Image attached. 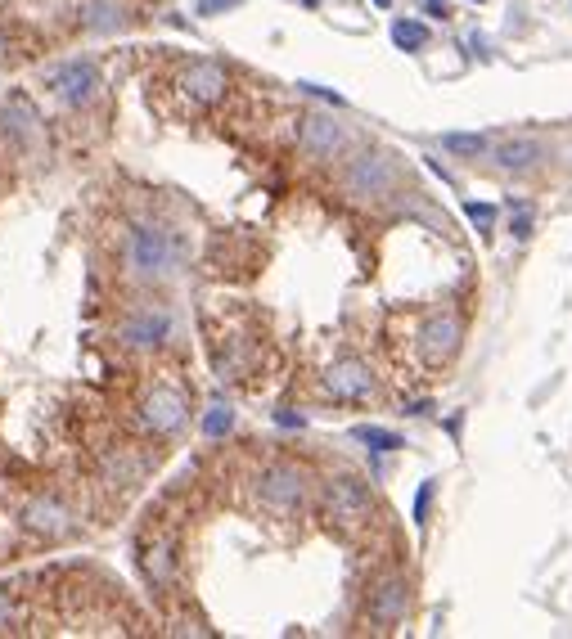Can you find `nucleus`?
Masks as SVG:
<instances>
[{"mask_svg":"<svg viewBox=\"0 0 572 639\" xmlns=\"http://www.w3.org/2000/svg\"><path fill=\"white\" fill-rule=\"evenodd\" d=\"M320 513L334 531L343 536H356L374 522V495L361 477H329L325 491H320Z\"/></svg>","mask_w":572,"mask_h":639,"instance_id":"1","label":"nucleus"},{"mask_svg":"<svg viewBox=\"0 0 572 639\" xmlns=\"http://www.w3.org/2000/svg\"><path fill=\"white\" fill-rule=\"evenodd\" d=\"M302 500H307V468L289 464V459H275L257 473V504L266 513H298Z\"/></svg>","mask_w":572,"mask_h":639,"instance_id":"2","label":"nucleus"},{"mask_svg":"<svg viewBox=\"0 0 572 639\" xmlns=\"http://www.w3.org/2000/svg\"><path fill=\"white\" fill-rule=\"evenodd\" d=\"M127 257H131V266H136V275L167 279L176 270L181 248H176V239L167 230H158V225H136V230H131V243H127Z\"/></svg>","mask_w":572,"mask_h":639,"instance_id":"3","label":"nucleus"},{"mask_svg":"<svg viewBox=\"0 0 572 639\" xmlns=\"http://www.w3.org/2000/svg\"><path fill=\"white\" fill-rule=\"evenodd\" d=\"M392 185H397V162H392V153H361V158H352L343 171V189L352 198H361V203H374V198L392 194Z\"/></svg>","mask_w":572,"mask_h":639,"instance_id":"4","label":"nucleus"},{"mask_svg":"<svg viewBox=\"0 0 572 639\" xmlns=\"http://www.w3.org/2000/svg\"><path fill=\"white\" fill-rule=\"evenodd\" d=\"M185 414H190V401H185V392L176 383H154V392L140 401V423L154 437H172L185 423Z\"/></svg>","mask_w":572,"mask_h":639,"instance_id":"5","label":"nucleus"},{"mask_svg":"<svg viewBox=\"0 0 572 639\" xmlns=\"http://www.w3.org/2000/svg\"><path fill=\"white\" fill-rule=\"evenodd\" d=\"M460 338H464V324L455 311H437L424 320V329H419V356H424L428 369H442L455 360V351H460Z\"/></svg>","mask_w":572,"mask_h":639,"instance_id":"6","label":"nucleus"},{"mask_svg":"<svg viewBox=\"0 0 572 639\" xmlns=\"http://www.w3.org/2000/svg\"><path fill=\"white\" fill-rule=\"evenodd\" d=\"M410 612V585L406 576H383L379 585L370 590V603H365V617H370L374 630H392L401 626Z\"/></svg>","mask_w":572,"mask_h":639,"instance_id":"7","label":"nucleus"},{"mask_svg":"<svg viewBox=\"0 0 572 639\" xmlns=\"http://www.w3.org/2000/svg\"><path fill=\"white\" fill-rule=\"evenodd\" d=\"M176 86H181V95H190L194 104L212 108V104H221V99H226L230 77H226V68H221V63H212V59H194V63H185V68H181Z\"/></svg>","mask_w":572,"mask_h":639,"instance_id":"8","label":"nucleus"},{"mask_svg":"<svg viewBox=\"0 0 572 639\" xmlns=\"http://www.w3.org/2000/svg\"><path fill=\"white\" fill-rule=\"evenodd\" d=\"M172 333V315L167 306H131L127 315L118 320V338L131 342V347H158V342Z\"/></svg>","mask_w":572,"mask_h":639,"instance_id":"9","label":"nucleus"},{"mask_svg":"<svg viewBox=\"0 0 572 639\" xmlns=\"http://www.w3.org/2000/svg\"><path fill=\"white\" fill-rule=\"evenodd\" d=\"M343 144H347V131H343V122H338L334 113H307V117H302L298 149L307 153V158L325 162V158H334Z\"/></svg>","mask_w":572,"mask_h":639,"instance_id":"10","label":"nucleus"},{"mask_svg":"<svg viewBox=\"0 0 572 639\" xmlns=\"http://www.w3.org/2000/svg\"><path fill=\"white\" fill-rule=\"evenodd\" d=\"M325 392L334 401H365L374 392V378L361 360H338V365L325 369Z\"/></svg>","mask_w":572,"mask_h":639,"instance_id":"11","label":"nucleus"},{"mask_svg":"<svg viewBox=\"0 0 572 639\" xmlns=\"http://www.w3.org/2000/svg\"><path fill=\"white\" fill-rule=\"evenodd\" d=\"M50 81H55V95L68 99V104H91L95 90H100V77H95V68H91V63H82V59L64 63V68H59Z\"/></svg>","mask_w":572,"mask_h":639,"instance_id":"12","label":"nucleus"},{"mask_svg":"<svg viewBox=\"0 0 572 639\" xmlns=\"http://www.w3.org/2000/svg\"><path fill=\"white\" fill-rule=\"evenodd\" d=\"M23 527L37 531V536H64V531L73 527V518H68V509L55 500H32L28 509H23Z\"/></svg>","mask_w":572,"mask_h":639,"instance_id":"13","label":"nucleus"},{"mask_svg":"<svg viewBox=\"0 0 572 639\" xmlns=\"http://www.w3.org/2000/svg\"><path fill=\"white\" fill-rule=\"evenodd\" d=\"M541 144H536V140H527V135H523V140H505V144H496V162H500V167H505V171H527V167H536V162H541Z\"/></svg>","mask_w":572,"mask_h":639,"instance_id":"14","label":"nucleus"},{"mask_svg":"<svg viewBox=\"0 0 572 639\" xmlns=\"http://www.w3.org/2000/svg\"><path fill=\"white\" fill-rule=\"evenodd\" d=\"M176 572V554H172V540H154V545L145 549V576L154 585H167Z\"/></svg>","mask_w":572,"mask_h":639,"instance_id":"15","label":"nucleus"},{"mask_svg":"<svg viewBox=\"0 0 572 639\" xmlns=\"http://www.w3.org/2000/svg\"><path fill=\"white\" fill-rule=\"evenodd\" d=\"M28 603L19 599V590H10V585H0V635H10V630H23L28 626Z\"/></svg>","mask_w":572,"mask_h":639,"instance_id":"16","label":"nucleus"},{"mask_svg":"<svg viewBox=\"0 0 572 639\" xmlns=\"http://www.w3.org/2000/svg\"><path fill=\"white\" fill-rule=\"evenodd\" d=\"M487 135L482 131H446L442 135V149L446 153H455V158H482L487 153Z\"/></svg>","mask_w":572,"mask_h":639,"instance_id":"17","label":"nucleus"},{"mask_svg":"<svg viewBox=\"0 0 572 639\" xmlns=\"http://www.w3.org/2000/svg\"><path fill=\"white\" fill-rule=\"evenodd\" d=\"M392 45H397V50H424L428 27L415 23V18H397V23H392Z\"/></svg>","mask_w":572,"mask_h":639,"instance_id":"18","label":"nucleus"},{"mask_svg":"<svg viewBox=\"0 0 572 639\" xmlns=\"http://www.w3.org/2000/svg\"><path fill=\"white\" fill-rule=\"evenodd\" d=\"M356 441H365L370 450H401L406 441H401V432H388V428H374V423H356L352 428Z\"/></svg>","mask_w":572,"mask_h":639,"instance_id":"19","label":"nucleus"},{"mask_svg":"<svg viewBox=\"0 0 572 639\" xmlns=\"http://www.w3.org/2000/svg\"><path fill=\"white\" fill-rule=\"evenodd\" d=\"M230 423H235V414H230V405H212V410H208V419H203V432H208V437H226V432H230Z\"/></svg>","mask_w":572,"mask_h":639,"instance_id":"20","label":"nucleus"},{"mask_svg":"<svg viewBox=\"0 0 572 639\" xmlns=\"http://www.w3.org/2000/svg\"><path fill=\"white\" fill-rule=\"evenodd\" d=\"M226 9H239V0H199V5H194V14L217 18V14H226Z\"/></svg>","mask_w":572,"mask_h":639,"instance_id":"21","label":"nucleus"},{"mask_svg":"<svg viewBox=\"0 0 572 639\" xmlns=\"http://www.w3.org/2000/svg\"><path fill=\"white\" fill-rule=\"evenodd\" d=\"M464 212H469L473 225H491V221H496V207H491V203H464Z\"/></svg>","mask_w":572,"mask_h":639,"instance_id":"22","label":"nucleus"},{"mask_svg":"<svg viewBox=\"0 0 572 639\" xmlns=\"http://www.w3.org/2000/svg\"><path fill=\"white\" fill-rule=\"evenodd\" d=\"M428 504H433V482H424L419 495H415V522L419 527H424V518H428Z\"/></svg>","mask_w":572,"mask_h":639,"instance_id":"23","label":"nucleus"},{"mask_svg":"<svg viewBox=\"0 0 572 639\" xmlns=\"http://www.w3.org/2000/svg\"><path fill=\"white\" fill-rule=\"evenodd\" d=\"M514 234H518V239H527V234H532V216H518V221H514Z\"/></svg>","mask_w":572,"mask_h":639,"instance_id":"24","label":"nucleus"},{"mask_svg":"<svg viewBox=\"0 0 572 639\" xmlns=\"http://www.w3.org/2000/svg\"><path fill=\"white\" fill-rule=\"evenodd\" d=\"M374 5H379V9H392V0H374Z\"/></svg>","mask_w":572,"mask_h":639,"instance_id":"25","label":"nucleus"},{"mask_svg":"<svg viewBox=\"0 0 572 639\" xmlns=\"http://www.w3.org/2000/svg\"><path fill=\"white\" fill-rule=\"evenodd\" d=\"M473 5H482V0H473Z\"/></svg>","mask_w":572,"mask_h":639,"instance_id":"26","label":"nucleus"}]
</instances>
